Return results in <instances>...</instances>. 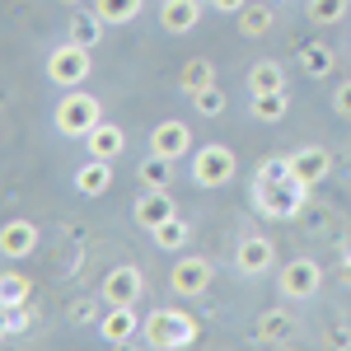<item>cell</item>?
<instances>
[{"label":"cell","mask_w":351,"mask_h":351,"mask_svg":"<svg viewBox=\"0 0 351 351\" xmlns=\"http://www.w3.org/2000/svg\"><path fill=\"white\" fill-rule=\"evenodd\" d=\"M145 291V271L132 267V263H117V267L104 271V286H99V295L104 304H136Z\"/></svg>","instance_id":"ba28073f"},{"label":"cell","mask_w":351,"mask_h":351,"mask_svg":"<svg viewBox=\"0 0 351 351\" xmlns=\"http://www.w3.org/2000/svg\"><path fill=\"white\" fill-rule=\"evenodd\" d=\"M342 286H351V248H347V258H342Z\"/></svg>","instance_id":"836d02e7"},{"label":"cell","mask_w":351,"mask_h":351,"mask_svg":"<svg viewBox=\"0 0 351 351\" xmlns=\"http://www.w3.org/2000/svg\"><path fill=\"white\" fill-rule=\"evenodd\" d=\"M112 188V160H89L75 169V192L80 197H104V192Z\"/></svg>","instance_id":"ac0fdd59"},{"label":"cell","mask_w":351,"mask_h":351,"mask_svg":"<svg viewBox=\"0 0 351 351\" xmlns=\"http://www.w3.org/2000/svg\"><path fill=\"white\" fill-rule=\"evenodd\" d=\"M84 150L94 155V160H122V150H127V132L117 127V122H99L94 132L84 136Z\"/></svg>","instance_id":"2e32d148"},{"label":"cell","mask_w":351,"mask_h":351,"mask_svg":"<svg viewBox=\"0 0 351 351\" xmlns=\"http://www.w3.org/2000/svg\"><path fill=\"white\" fill-rule=\"evenodd\" d=\"M141 10H145V0H94V14L104 24H132Z\"/></svg>","instance_id":"484cf974"},{"label":"cell","mask_w":351,"mask_h":351,"mask_svg":"<svg viewBox=\"0 0 351 351\" xmlns=\"http://www.w3.org/2000/svg\"><path fill=\"white\" fill-rule=\"evenodd\" d=\"M332 112H337L342 122H351V80H342L332 89Z\"/></svg>","instance_id":"1f68e13d"},{"label":"cell","mask_w":351,"mask_h":351,"mask_svg":"<svg viewBox=\"0 0 351 351\" xmlns=\"http://www.w3.org/2000/svg\"><path fill=\"white\" fill-rule=\"evenodd\" d=\"M38 225L24 216H14V220H5V230H0V253L10 258V263H19V258H28L33 248H38Z\"/></svg>","instance_id":"5bb4252c"},{"label":"cell","mask_w":351,"mask_h":351,"mask_svg":"<svg viewBox=\"0 0 351 351\" xmlns=\"http://www.w3.org/2000/svg\"><path fill=\"white\" fill-rule=\"evenodd\" d=\"M169 216H178V202L169 197V188H145V192L132 202V220L145 230V234H150L155 225H164Z\"/></svg>","instance_id":"7c38bea8"},{"label":"cell","mask_w":351,"mask_h":351,"mask_svg":"<svg viewBox=\"0 0 351 351\" xmlns=\"http://www.w3.org/2000/svg\"><path fill=\"white\" fill-rule=\"evenodd\" d=\"M28 319H33V309H28V300L24 304H5V332L14 337V332H24Z\"/></svg>","instance_id":"4dcf8cb0"},{"label":"cell","mask_w":351,"mask_h":351,"mask_svg":"<svg viewBox=\"0 0 351 351\" xmlns=\"http://www.w3.org/2000/svg\"><path fill=\"white\" fill-rule=\"evenodd\" d=\"M309 202V183H300L295 173H258L253 178V206L267 220H295Z\"/></svg>","instance_id":"6da1fadb"},{"label":"cell","mask_w":351,"mask_h":351,"mask_svg":"<svg viewBox=\"0 0 351 351\" xmlns=\"http://www.w3.org/2000/svg\"><path fill=\"white\" fill-rule=\"evenodd\" d=\"M253 337H258V342H286V337H291V314H286V309H263Z\"/></svg>","instance_id":"cb8c5ba5"},{"label":"cell","mask_w":351,"mask_h":351,"mask_svg":"<svg viewBox=\"0 0 351 351\" xmlns=\"http://www.w3.org/2000/svg\"><path fill=\"white\" fill-rule=\"evenodd\" d=\"M332 66H337V52H332L328 43H304V47H300V71H304L309 80L332 75Z\"/></svg>","instance_id":"44dd1931"},{"label":"cell","mask_w":351,"mask_h":351,"mask_svg":"<svg viewBox=\"0 0 351 351\" xmlns=\"http://www.w3.org/2000/svg\"><path fill=\"white\" fill-rule=\"evenodd\" d=\"M234 173H239V160H234V150H230V145L206 141V145H197V150H192V183H197V188L216 192V188H225Z\"/></svg>","instance_id":"5b68a950"},{"label":"cell","mask_w":351,"mask_h":351,"mask_svg":"<svg viewBox=\"0 0 351 351\" xmlns=\"http://www.w3.org/2000/svg\"><path fill=\"white\" fill-rule=\"evenodd\" d=\"M104 122V104L89 94V89H66L61 99H56V112H52V127L56 136H71V141H84V136L94 132Z\"/></svg>","instance_id":"3957f363"},{"label":"cell","mask_w":351,"mask_h":351,"mask_svg":"<svg viewBox=\"0 0 351 351\" xmlns=\"http://www.w3.org/2000/svg\"><path fill=\"white\" fill-rule=\"evenodd\" d=\"M104 28H108V24H104L94 10H89V14H84V10H75V19L66 24V38H71V43H80V47H99Z\"/></svg>","instance_id":"603a6c76"},{"label":"cell","mask_w":351,"mask_h":351,"mask_svg":"<svg viewBox=\"0 0 351 351\" xmlns=\"http://www.w3.org/2000/svg\"><path fill=\"white\" fill-rule=\"evenodd\" d=\"M192 108L202 112V117H220V112L230 108V99H225V89H220V84H211V89L192 94Z\"/></svg>","instance_id":"f1b7e54d"},{"label":"cell","mask_w":351,"mask_h":351,"mask_svg":"<svg viewBox=\"0 0 351 351\" xmlns=\"http://www.w3.org/2000/svg\"><path fill=\"white\" fill-rule=\"evenodd\" d=\"M211 276H216V267H211V258H202V253H192V258H178L173 267H169V291L183 300H197L211 291Z\"/></svg>","instance_id":"52a82bcc"},{"label":"cell","mask_w":351,"mask_h":351,"mask_svg":"<svg viewBox=\"0 0 351 351\" xmlns=\"http://www.w3.org/2000/svg\"><path fill=\"white\" fill-rule=\"evenodd\" d=\"M0 300H5V304H24L28 300V276L5 271V276H0Z\"/></svg>","instance_id":"f546056e"},{"label":"cell","mask_w":351,"mask_h":351,"mask_svg":"<svg viewBox=\"0 0 351 351\" xmlns=\"http://www.w3.org/2000/svg\"><path fill=\"white\" fill-rule=\"evenodd\" d=\"M141 337L155 351H178V347H192V342L202 337V324L192 319L188 309H173V304H169V309H150V314H145Z\"/></svg>","instance_id":"7a4b0ae2"},{"label":"cell","mask_w":351,"mask_h":351,"mask_svg":"<svg viewBox=\"0 0 351 351\" xmlns=\"http://www.w3.org/2000/svg\"><path fill=\"white\" fill-rule=\"evenodd\" d=\"M248 112H253V122H281L291 112V99L286 94H253L248 99Z\"/></svg>","instance_id":"d4e9b609"},{"label":"cell","mask_w":351,"mask_h":351,"mask_svg":"<svg viewBox=\"0 0 351 351\" xmlns=\"http://www.w3.org/2000/svg\"><path fill=\"white\" fill-rule=\"evenodd\" d=\"M319 286H324V267L314 258H291V263L276 267V291H281V300H291V304L314 300Z\"/></svg>","instance_id":"8992f818"},{"label":"cell","mask_w":351,"mask_h":351,"mask_svg":"<svg viewBox=\"0 0 351 351\" xmlns=\"http://www.w3.org/2000/svg\"><path fill=\"white\" fill-rule=\"evenodd\" d=\"M136 178H141V188H169V178H173V160H164V155H145L141 169H136Z\"/></svg>","instance_id":"4316f807"},{"label":"cell","mask_w":351,"mask_h":351,"mask_svg":"<svg viewBox=\"0 0 351 351\" xmlns=\"http://www.w3.org/2000/svg\"><path fill=\"white\" fill-rule=\"evenodd\" d=\"M206 5H211L216 14H239V10L248 5V0H206Z\"/></svg>","instance_id":"d6a6232c"},{"label":"cell","mask_w":351,"mask_h":351,"mask_svg":"<svg viewBox=\"0 0 351 351\" xmlns=\"http://www.w3.org/2000/svg\"><path fill=\"white\" fill-rule=\"evenodd\" d=\"M234 267H239V276H267V271H276V243L267 234H243L239 248H234Z\"/></svg>","instance_id":"9c48e42d"},{"label":"cell","mask_w":351,"mask_h":351,"mask_svg":"<svg viewBox=\"0 0 351 351\" xmlns=\"http://www.w3.org/2000/svg\"><path fill=\"white\" fill-rule=\"evenodd\" d=\"M234 19H239L243 38H267L271 28H276V10H271V5H258V0H248Z\"/></svg>","instance_id":"ffe728a7"},{"label":"cell","mask_w":351,"mask_h":351,"mask_svg":"<svg viewBox=\"0 0 351 351\" xmlns=\"http://www.w3.org/2000/svg\"><path fill=\"white\" fill-rule=\"evenodd\" d=\"M150 155H164V160H188L192 155V127L188 122H178V117H164L155 122V132H150Z\"/></svg>","instance_id":"30bf717a"},{"label":"cell","mask_w":351,"mask_h":351,"mask_svg":"<svg viewBox=\"0 0 351 351\" xmlns=\"http://www.w3.org/2000/svg\"><path fill=\"white\" fill-rule=\"evenodd\" d=\"M141 328H145V319L136 314V304H108L104 319H99V337H104L108 347H127Z\"/></svg>","instance_id":"8fae6325"},{"label":"cell","mask_w":351,"mask_h":351,"mask_svg":"<svg viewBox=\"0 0 351 351\" xmlns=\"http://www.w3.org/2000/svg\"><path fill=\"white\" fill-rule=\"evenodd\" d=\"M89 52L94 47H80V43H56L52 52H47V61H43V75L56 84V89H80L84 80H89V71H94V61H89Z\"/></svg>","instance_id":"277c9868"},{"label":"cell","mask_w":351,"mask_h":351,"mask_svg":"<svg viewBox=\"0 0 351 351\" xmlns=\"http://www.w3.org/2000/svg\"><path fill=\"white\" fill-rule=\"evenodd\" d=\"M188 239H192V225L183 216H169L164 225H155V230H150V243H155V248H164V253L188 248Z\"/></svg>","instance_id":"7402d4cb"},{"label":"cell","mask_w":351,"mask_h":351,"mask_svg":"<svg viewBox=\"0 0 351 351\" xmlns=\"http://www.w3.org/2000/svg\"><path fill=\"white\" fill-rule=\"evenodd\" d=\"M286 160H291V173H295L300 183H309V188H319L328 173H332V150L328 145H300Z\"/></svg>","instance_id":"4fadbf2b"},{"label":"cell","mask_w":351,"mask_h":351,"mask_svg":"<svg viewBox=\"0 0 351 351\" xmlns=\"http://www.w3.org/2000/svg\"><path fill=\"white\" fill-rule=\"evenodd\" d=\"M347 10H351V0H309V24H342L347 19Z\"/></svg>","instance_id":"83f0119b"},{"label":"cell","mask_w":351,"mask_h":351,"mask_svg":"<svg viewBox=\"0 0 351 351\" xmlns=\"http://www.w3.org/2000/svg\"><path fill=\"white\" fill-rule=\"evenodd\" d=\"M243 84H248V99L253 94H286V66L281 61H253Z\"/></svg>","instance_id":"e0dca14e"},{"label":"cell","mask_w":351,"mask_h":351,"mask_svg":"<svg viewBox=\"0 0 351 351\" xmlns=\"http://www.w3.org/2000/svg\"><path fill=\"white\" fill-rule=\"evenodd\" d=\"M202 24V0H160V28L169 38H183Z\"/></svg>","instance_id":"9a60e30c"},{"label":"cell","mask_w":351,"mask_h":351,"mask_svg":"<svg viewBox=\"0 0 351 351\" xmlns=\"http://www.w3.org/2000/svg\"><path fill=\"white\" fill-rule=\"evenodd\" d=\"M216 84V61H206V56H192V61H183L178 66V89L183 94H202V89H211Z\"/></svg>","instance_id":"d6986e66"},{"label":"cell","mask_w":351,"mask_h":351,"mask_svg":"<svg viewBox=\"0 0 351 351\" xmlns=\"http://www.w3.org/2000/svg\"><path fill=\"white\" fill-rule=\"evenodd\" d=\"M61 5H71V10H80V5H84V0H61Z\"/></svg>","instance_id":"e575fe53"}]
</instances>
